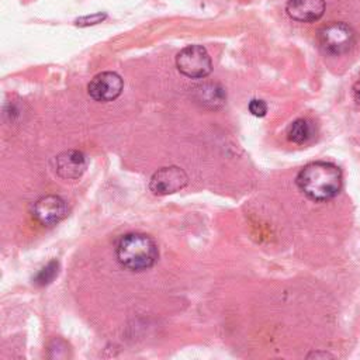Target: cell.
I'll use <instances>...</instances> for the list:
<instances>
[{"label": "cell", "mask_w": 360, "mask_h": 360, "mask_svg": "<svg viewBox=\"0 0 360 360\" xmlns=\"http://www.w3.org/2000/svg\"><path fill=\"white\" fill-rule=\"evenodd\" d=\"M176 66L180 73L191 79H201L211 73L212 62L207 49L201 45H188L176 56Z\"/></svg>", "instance_id": "4"}, {"label": "cell", "mask_w": 360, "mask_h": 360, "mask_svg": "<svg viewBox=\"0 0 360 360\" xmlns=\"http://www.w3.org/2000/svg\"><path fill=\"white\" fill-rule=\"evenodd\" d=\"M56 173L59 177L65 180H75L79 179L87 166V160L83 152L70 149L59 153L55 159Z\"/></svg>", "instance_id": "8"}, {"label": "cell", "mask_w": 360, "mask_h": 360, "mask_svg": "<svg viewBox=\"0 0 360 360\" xmlns=\"http://www.w3.org/2000/svg\"><path fill=\"white\" fill-rule=\"evenodd\" d=\"M104 18H105V14H94V15H91V17H83V18H79V20L76 21V24H77V25H80L82 22L87 21L84 25H93V24L101 22V20H104Z\"/></svg>", "instance_id": "14"}, {"label": "cell", "mask_w": 360, "mask_h": 360, "mask_svg": "<svg viewBox=\"0 0 360 360\" xmlns=\"http://www.w3.org/2000/svg\"><path fill=\"white\" fill-rule=\"evenodd\" d=\"M249 111L255 117H264L266 112H267V105H266V103L263 100L253 98L249 103Z\"/></svg>", "instance_id": "13"}, {"label": "cell", "mask_w": 360, "mask_h": 360, "mask_svg": "<svg viewBox=\"0 0 360 360\" xmlns=\"http://www.w3.org/2000/svg\"><path fill=\"white\" fill-rule=\"evenodd\" d=\"M195 100L204 107L218 108L225 103L226 93L224 87L217 83H205L195 87Z\"/></svg>", "instance_id": "10"}, {"label": "cell", "mask_w": 360, "mask_h": 360, "mask_svg": "<svg viewBox=\"0 0 360 360\" xmlns=\"http://www.w3.org/2000/svg\"><path fill=\"white\" fill-rule=\"evenodd\" d=\"M68 215L66 201L59 195H45L37 200L32 205V217L45 226L60 222Z\"/></svg>", "instance_id": "6"}, {"label": "cell", "mask_w": 360, "mask_h": 360, "mask_svg": "<svg viewBox=\"0 0 360 360\" xmlns=\"http://www.w3.org/2000/svg\"><path fill=\"white\" fill-rule=\"evenodd\" d=\"M321 48L330 55L349 52L356 44V32L346 22H330L318 31Z\"/></svg>", "instance_id": "3"}, {"label": "cell", "mask_w": 360, "mask_h": 360, "mask_svg": "<svg viewBox=\"0 0 360 360\" xmlns=\"http://www.w3.org/2000/svg\"><path fill=\"white\" fill-rule=\"evenodd\" d=\"M58 270H59V263L56 260L49 262L35 277V283L38 285H45L49 284L56 276H58Z\"/></svg>", "instance_id": "12"}, {"label": "cell", "mask_w": 360, "mask_h": 360, "mask_svg": "<svg viewBox=\"0 0 360 360\" xmlns=\"http://www.w3.org/2000/svg\"><path fill=\"white\" fill-rule=\"evenodd\" d=\"M122 87L124 82L118 73L101 72L90 80L87 86V93L93 100L105 103L115 100L121 94Z\"/></svg>", "instance_id": "5"}, {"label": "cell", "mask_w": 360, "mask_h": 360, "mask_svg": "<svg viewBox=\"0 0 360 360\" xmlns=\"http://www.w3.org/2000/svg\"><path fill=\"white\" fill-rule=\"evenodd\" d=\"M120 264L131 271H142L155 264L159 252L153 239L145 233L124 235L115 249Z\"/></svg>", "instance_id": "2"}, {"label": "cell", "mask_w": 360, "mask_h": 360, "mask_svg": "<svg viewBox=\"0 0 360 360\" xmlns=\"http://www.w3.org/2000/svg\"><path fill=\"white\" fill-rule=\"evenodd\" d=\"M188 181L187 174L181 167L167 166L153 173L149 187L158 195H166L179 191Z\"/></svg>", "instance_id": "7"}, {"label": "cell", "mask_w": 360, "mask_h": 360, "mask_svg": "<svg viewBox=\"0 0 360 360\" xmlns=\"http://www.w3.org/2000/svg\"><path fill=\"white\" fill-rule=\"evenodd\" d=\"M297 186L314 201H326L338 195L342 188V172L329 162H312L297 174Z\"/></svg>", "instance_id": "1"}, {"label": "cell", "mask_w": 360, "mask_h": 360, "mask_svg": "<svg viewBox=\"0 0 360 360\" xmlns=\"http://www.w3.org/2000/svg\"><path fill=\"white\" fill-rule=\"evenodd\" d=\"M312 136V125L308 120L298 118L292 121L287 129V138L294 143H305Z\"/></svg>", "instance_id": "11"}, {"label": "cell", "mask_w": 360, "mask_h": 360, "mask_svg": "<svg viewBox=\"0 0 360 360\" xmlns=\"http://www.w3.org/2000/svg\"><path fill=\"white\" fill-rule=\"evenodd\" d=\"M287 14L301 22L319 20L325 13V0H287Z\"/></svg>", "instance_id": "9"}, {"label": "cell", "mask_w": 360, "mask_h": 360, "mask_svg": "<svg viewBox=\"0 0 360 360\" xmlns=\"http://www.w3.org/2000/svg\"><path fill=\"white\" fill-rule=\"evenodd\" d=\"M353 97H354V100L360 104V82H357V83L353 86Z\"/></svg>", "instance_id": "15"}]
</instances>
